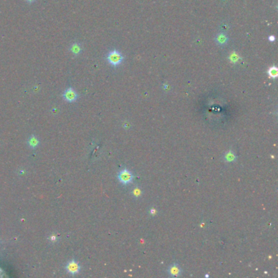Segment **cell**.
<instances>
[{
  "instance_id": "1",
  "label": "cell",
  "mask_w": 278,
  "mask_h": 278,
  "mask_svg": "<svg viewBox=\"0 0 278 278\" xmlns=\"http://www.w3.org/2000/svg\"><path fill=\"white\" fill-rule=\"evenodd\" d=\"M107 59L110 64L117 66V65H119L122 63L123 56H122L121 53L118 52V51H113V52L109 53Z\"/></svg>"
},
{
  "instance_id": "2",
  "label": "cell",
  "mask_w": 278,
  "mask_h": 278,
  "mask_svg": "<svg viewBox=\"0 0 278 278\" xmlns=\"http://www.w3.org/2000/svg\"><path fill=\"white\" fill-rule=\"evenodd\" d=\"M119 181L123 185H127L132 182L133 175L127 169H123L118 174Z\"/></svg>"
},
{
  "instance_id": "3",
  "label": "cell",
  "mask_w": 278,
  "mask_h": 278,
  "mask_svg": "<svg viewBox=\"0 0 278 278\" xmlns=\"http://www.w3.org/2000/svg\"><path fill=\"white\" fill-rule=\"evenodd\" d=\"M64 100L68 101V102H73V101H75L78 98V95L76 93V91L73 89V88H68L66 91H64Z\"/></svg>"
},
{
  "instance_id": "4",
  "label": "cell",
  "mask_w": 278,
  "mask_h": 278,
  "mask_svg": "<svg viewBox=\"0 0 278 278\" xmlns=\"http://www.w3.org/2000/svg\"><path fill=\"white\" fill-rule=\"evenodd\" d=\"M66 269L67 271H68V272H69V273L71 274L78 273L80 269L79 264H78L76 261H74V260H72V261H70V262L67 264Z\"/></svg>"
},
{
  "instance_id": "5",
  "label": "cell",
  "mask_w": 278,
  "mask_h": 278,
  "mask_svg": "<svg viewBox=\"0 0 278 278\" xmlns=\"http://www.w3.org/2000/svg\"><path fill=\"white\" fill-rule=\"evenodd\" d=\"M169 274L172 276H179L181 273V269L180 268L178 265L173 264L171 265L168 269Z\"/></svg>"
},
{
  "instance_id": "6",
  "label": "cell",
  "mask_w": 278,
  "mask_h": 278,
  "mask_svg": "<svg viewBox=\"0 0 278 278\" xmlns=\"http://www.w3.org/2000/svg\"><path fill=\"white\" fill-rule=\"evenodd\" d=\"M268 74L269 78H276L278 76V68L276 66H272L268 68Z\"/></svg>"
},
{
  "instance_id": "7",
  "label": "cell",
  "mask_w": 278,
  "mask_h": 278,
  "mask_svg": "<svg viewBox=\"0 0 278 278\" xmlns=\"http://www.w3.org/2000/svg\"><path fill=\"white\" fill-rule=\"evenodd\" d=\"M216 41L217 43L219 44H221V45H223V44H225L227 42H228V37L226 36L225 34H219L217 35L216 37Z\"/></svg>"
},
{
  "instance_id": "8",
  "label": "cell",
  "mask_w": 278,
  "mask_h": 278,
  "mask_svg": "<svg viewBox=\"0 0 278 278\" xmlns=\"http://www.w3.org/2000/svg\"><path fill=\"white\" fill-rule=\"evenodd\" d=\"M81 50H82L81 46H80L78 44H73V45L70 47L71 52L73 53V55L77 56V55H78V54H80V52H81Z\"/></svg>"
},
{
  "instance_id": "9",
  "label": "cell",
  "mask_w": 278,
  "mask_h": 278,
  "mask_svg": "<svg viewBox=\"0 0 278 278\" xmlns=\"http://www.w3.org/2000/svg\"><path fill=\"white\" fill-rule=\"evenodd\" d=\"M228 58H229V60H230L231 63H233V64L237 63V62L239 61V60H240L239 55H238L237 52H234L231 53L230 55H229V57H228Z\"/></svg>"
},
{
  "instance_id": "10",
  "label": "cell",
  "mask_w": 278,
  "mask_h": 278,
  "mask_svg": "<svg viewBox=\"0 0 278 278\" xmlns=\"http://www.w3.org/2000/svg\"><path fill=\"white\" fill-rule=\"evenodd\" d=\"M225 159L227 160V162H233V161L236 159V156H235L234 153L232 152V151H229V152L227 153V154H226Z\"/></svg>"
},
{
  "instance_id": "11",
  "label": "cell",
  "mask_w": 278,
  "mask_h": 278,
  "mask_svg": "<svg viewBox=\"0 0 278 278\" xmlns=\"http://www.w3.org/2000/svg\"><path fill=\"white\" fill-rule=\"evenodd\" d=\"M29 143H30V144L32 146V147H35V146L38 144V139H37L34 136H32L30 138Z\"/></svg>"
},
{
  "instance_id": "12",
  "label": "cell",
  "mask_w": 278,
  "mask_h": 278,
  "mask_svg": "<svg viewBox=\"0 0 278 278\" xmlns=\"http://www.w3.org/2000/svg\"><path fill=\"white\" fill-rule=\"evenodd\" d=\"M133 193H134V195L135 197H138L141 195V192H140V190L139 189H135L134 190V192H133Z\"/></svg>"
},
{
  "instance_id": "13",
  "label": "cell",
  "mask_w": 278,
  "mask_h": 278,
  "mask_svg": "<svg viewBox=\"0 0 278 278\" xmlns=\"http://www.w3.org/2000/svg\"><path fill=\"white\" fill-rule=\"evenodd\" d=\"M268 39L270 42H274L275 41V36L274 35H271V36H269Z\"/></svg>"
},
{
  "instance_id": "14",
  "label": "cell",
  "mask_w": 278,
  "mask_h": 278,
  "mask_svg": "<svg viewBox=\"0 0 278 278\" xmlns=\"http://www.w3.org/2000/svg\"><path fill=\"white\" fill-rule=\"evenodd\" d=\"M26 1H27V2H34L35 0H26Z\"/></svg>"
}]
</instances>
